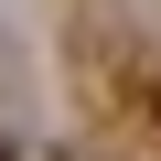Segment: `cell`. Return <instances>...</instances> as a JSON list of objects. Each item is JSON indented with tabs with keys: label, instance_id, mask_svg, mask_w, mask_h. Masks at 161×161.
I'll use <instances>...</instances> for the list:
<instances>
[{
	"label": "cell",
	"instance_id": "1",
	"mask_svg": "<svg viewBox=\"0 0 161 161\" xmlns=\"http://www.w3.org/2000/svg\"><path fill=\"white\" fill-rule=\"evenodd\" d=\"M0 161H11V140H0Z\"/></svg>",
	"mask_w": 161,
	"mask_h": 161
}]
</instances>
